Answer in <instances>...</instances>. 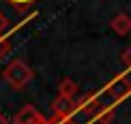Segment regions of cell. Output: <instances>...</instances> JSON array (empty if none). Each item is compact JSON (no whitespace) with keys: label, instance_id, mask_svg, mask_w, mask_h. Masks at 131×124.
<instances>
[{"label":"cell","instance_id":"obj_7","mask_svg":"<svg viewBox=\"0 0 131 124\" xmlns=\"http://www.w3.org/2000/svg\"><path fill=\"white\" fill-rule=\"evenodd\" d=\"M7 2H9L15 11H26L28 7H32V4H35L37 0H7Z\"/></svg>","mask_w":131,"mask_h":124},{"label":"cell","instance_id":"obj_2","mask_svg":"<svg viewBox=\"0 0 131 124\" xmlns=\"http://www.w3.org/2000/svg\"><path fill=\"white\" fill-rule=\"evenodd\" d=\"M56 118H67V116H73L78 111V103H75V96H64V94H58V99L54 101L52 105Z\"/></svg>","mask_w":131,"mask_h":124},{"label":"cell","instance_id":"obj_9","mask_svg":"<svg viewBox=\"0 0 131 124\" xmlns=\"http://www.w3.org/2000/svg\"><path fill=\"white\" fill-rule=\"evenodd\" d=\"M7 28H9V19L0 13V36H4V30H7Z\"/></svg>","mask_w":131,"mask_h":124},{"label":"cell","instance_id":"obj_4","mask_svg":"<svg viewBox=\"0 0 131 124\" xmlns=\"http://www.w3.org/2000/svg\"><path fill=\"white\" fill-rule=\"evenodd\" d=\"M105 92L110 94L112 99H118V101H121V99H125V96L131 92V81H129L127 77H116L110 86H107Z\"/></svg>","mask_w":131,"mask_h":124},{"label":"cell","instance_id":"obj_6","mask_svg":"<svg viewBox=\"0 0 131 124\" xmlns=\"http://www.w3.org/2000/svg\"><path fill=\"white\" fill-rule=\"evenodd\" d=\"M58 94H64V96H75L78 94V84L73 79H62L60 86H58Z\"/></svg>","mask_w":131,"mask_h":124},{"label":"cell","instance_id":"obj_3","mask_svg":"<svg viewBox=\"0 0 131 124\" xmlns=\"http://www.w3.org/2000/svg\"><path fill=\"white\" fill-rule=\"evenodd\" d=\"M15 124H50L41 116V111L32 105H24L15 116Z\"/></svg>","mask_w":131,"mask_h":124},{"label":"cell","instance_id":"obj_12","mask_svg":"<svg viewBox=\"0 0 131 124\" xmlns=\"http://www.w3.org/2000/svg\"><path fill=\"white\" fill-rule=\"evenodd\" d=\"M0 124H9V118L4 116V114H0Z\"/></svg>","mask_w":131,"mask_h":124},{"label":"cell","instance_id":"obj_8","mask_svg":"<svg viewBox=\"0 0 131 124\" xmlns=\"http://www.w3.org/2000/svg\"><path fill=\"white\" fill-rule=\"evenodd\" d=\"M11 51V43H9V39L7 36H0V60H2L4 56Z\"/></svg>","mask_w":131,"mask_h":124},{"label":"cell","instance_id":"obj_5","mask_svg":"<svg viewBox=\"0 0 131 124\" xmlns=\"http://www.w3.org/2000/svg\"><path fill=\"white\" fill-rule=\"evenodd\" d=\"M110 28L116 32L118 36H127V34H131V17H129L127 13H118L116 17L110 21Z\"/></svg>","mask_w":131,"mask_h":124},{"label":"cell","instance_id":"obj_11","mask_svg":"<svg viewBox=\"0 0 131 124\" xmlns=\"http://www.w3.org/2000/svg\"><path fill=\"white\" fill-rule=\"evenodd\" d=\"M54 124H75V122H73V116H67V118H58Z\"/></svg>","mask_w":131,"mask_h":124},{"label":"cell","instance_id":"obj_10","mask_svg":"<svg viewBox=\"0 0 131 124\" xmlns=\"http://www.w3.org/2000/svg\"><path fill=\"white\" fill-rule=\"evenodd\" d=\"M123 64H127V66H131V47H127V49L123 51Z\"/></svg>","mask_w":131,"mask_h":124},{"label":"cell","instance_id":"obj_1","mask_svg":"<svg viewBox=\"0 0 131 124\" xmlns=\"http://www.w3.org/2000/svg\"><path fill=\"white\" fill-rule=\"evenodd\" d=\"M2 79L7 81L13 90H24L28 81L32 79V68L24 60H13L7 64V68L2 71Z\"/></svg>","mask_w":131,"mask_h":124}]
</instances>
